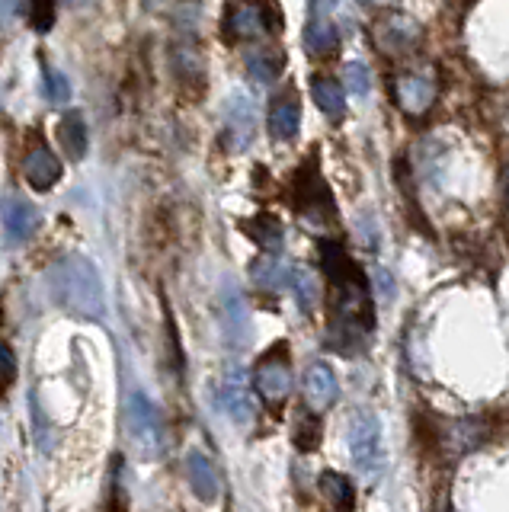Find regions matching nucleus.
Returning <instances> with one entry per match:
<instances>
[{"mask_svg":"<svg viewBox=\"0 0 509 512\" xmlns=\"http://www.w3.org/2000/svg\"><path fill=\"white\" fill-rule=\"evenodd\" d=\"M282 29V13L273 4H234L225 10V23L221 32L234 42H253L263 32H279Z\"/></svg>","mask_w":509,"mask_h":512,"instance_id":"obj_4","label":"nucleus"},{"mask_svg":"<svg viewBox=\"0 0 509 512\" xmlns=\"http://www.w3.org/2000/svg\"><path fill=\"white\" fill-rule=\"evenodd\" d=\"M349 455L362 477H375L385 468V452H381V423L375 413H356L349 420Z\"/></svg>","mask_w":509,"mask_h":512,"instance_id":"obj_3","label":"nucleus"},{"mask_svg":"<svg viewBox=\"0 0 509 512\" xmlns=\"http://www.w3.org/2000/svg\"><path fill=\"white\" fill-rule=\"evenodd\" d=\"M311 93H314V103L324 109V116H330V122H340L346 116V100H343V90L337 80L317 77L311 84Z\"/></svg>","mask_w":509,"mask_h":512,"instance_id":"obj_22","label":"nucleus"},{"mask_svg":"<svg viewBox=\"0 0 509 512\" xmlns=\"http://www.w3.org/2000/svg\"><path fill=\"white\" fill-rule=\"evenodd\" d=\"M321 266L333 285V324L327 343L343 356H353L362 349L365 333L375 324L369 282H365L362 269L349 260V253L330 240L321 244Z\"/></svg>","mask_w":509,"mask_h":512,"instance_id":"obj_1","label":"nucleus"},{"mask_svg":"<svg viewBox=\"0 0 509 512\" xmlns=\"http://www.w3.org/2000/svg\"><path fill=\"white\" fill-rule=\"evenodd\" d=\"M42 84H45V93H49V100H52V103H65L68 96H71V84L65 80V74L55 71V68H45Z\"/></svg>","mask_w":509,"mask_h":512,"instance_id":"obj_28","label":"nucleus"},{"mask_svg":"<svg viewBox=\"0 0 509 512\" xmlns=\"http://www.w3.org/2000/svg\"><path fill=\"white\" fill-rule=\"evenodd\" d=\"M49 288L61 308H68L81 317H90V320L106 317L100 272L87 256H81V253L61 256V260L49 269Z\"/></svg>","mask_w":509,"mask_h":512,"instance_id":"obj_2","label":"nucleus"},{"mask_svg":"<svg viewBox=\"0 0 509 512\" xmlns=\"http://www.w3.org/2000/svg\"><path fill=\"white\" fill-rule=\"evenodd\" d=\"M362 4H372V0H362Z\"/></svg>","mask_w":509,"mask_h":512,"instance_id":"obj_31","label":"nucleus"},{"mask_svg":"<svg viewBox=\"0 0 509 512\" xmlns=\"http://www.w3.org/2000/svg\"><path fill=\"white\" fill-rule=\"evenodd\" d=\"M279 68H282V52H276V48L260 45L247 55V71L257 84H273Z\"/></svg>","mask_w":509,"mask_h":512,"instance_id":"obj_23","label":"nucleus"},{"mask_svg":"<svg viewBox=\"0 0 509 512\" xmlns=\"http://www.w3.org/2000/svg\"><path fill=\"white\" fill-rule=\"evenodd\" d=\"M228 144L231 151H247L253 132H257V106H253L250 96L234 93V100L228 103Z\"/></svg>","mask_w":509,"mask_h":512,"instance_id":"obj_10","label":"nucleus"},{"mask_svg":"<svg viewBox=\"0 0 509 512\" xmlns=\"http://www.w3.org/2000/svg\"><path fill=\"white\" fill-rule=\"evenodd\" d=\"M285 346L273 349V356L260 359L257 372H253V384H257V394L266 400V404H282L285 397L292 394V368L285 362V356H279Z\"/></svg>","mask_w":509,"mask_h":512,"instance_id":"obj_8","label":"nucleus"},{"mask_svg":"<svg viewBox=\"0 0 509 512\" xmlns=\"http://www.w3.org/2000/svg\"><path fill=\"white\" fill-rule=\"evenodd\" d=\"M292 292L301 304V311H314L317 298H321V288H317L314 276L308 269H295V279H292Z\"/></svg>","mask_w":509,"mask_h":512,"instance_id":"obj_25","label":"nucleus"},{"mask_svg":"<svg viewBox=\"0 0 509 512\" xmlns=\"http://www.w3.org/2000/svg\"><path fill=\"white\" fill-rule=\"evenodd\" d=\"M394 93H397V103H401L404 112H410V116H423V112L436 100V74L429 68L407 71V74L397 77Z\"/></svg>","mask_w":509,"mask_h":512,"instance_id":"obj_9","label":"nucleus"},{"mask_svg":"<svg viewBox=\"0 0 509 512\" xmlns=\"http://www.w3.org/2000/svg\"><path fill=\"white\" fill-rule=\"evenodd\" d=\"M58 144L68 151L71 160H81L87 154V122L81 112H68V116L58 122Z\"/></svg>","mask_w":509,"mask_h":512,"instance_id":"obj_19","label":"nucleus"},{"mask_svg":"<svg viewBox=\"0 0 509 512\" xmlns=\"http://www.w3.org/2000/svg\"><path fill=\"white\" fill-rule=\"evenodd\" d=\"M125 420H129V432H132V439L138 442L141 452H145V455H157V452H161V442H164L161 413H157V407L141 391H135L129 397V410H125Z\"/></svg>","mask_w":509,"mask_h":512,"instance_id":"obj_5","label":"nucleus"},{"mask_svg":"<svg viewBox=\"0 0 509 512\" xmlns=\"http://www.w3.org/2000/svg\"><path fill=\"white\" fill-rule=\"evenodd\" d=\"M250 276H253V282H257V285L269 288V292H282V288H292L295 266L279 260L276 253H266L263 260H257V263L250 266Z\"/></svg>","mask_w":509,"mask_h":512,"instance_id":"obj_17","label":"nucleus"},{"mask_svg":"<svg viewBox=\"0 0 509 512\" xmlns=\"http://www.w3.org/2000/svg\"><path fill=\"white\" fill-rule=\"evenodd\" d=\"M346 87L353 96H359V100H365L372 90V80H369V68L365 64H349L346 68Z\"/></svg>","mask_w":509,"mask_h":512,"instance_id":"obj_29","label":"nucleus"},{"mask_svg":"<svg viewBox=\"0 0 509 512\" xmlns=\"http://www.w3.org/2000/svg\"><path fill=\"white\" fill-rule=\"evenodd\" d=\"M417 39H420V29L410 20H404V16H391V20H381V26H378V42H381V48H388V52L410 48Z\"/></svg>","mask_w":509,"mask_h":512,"instance_id":"obj_20","label":"nucleus"},{"mask_svg":"<svg viewBox=\"0 0 509 512\" xmlns=\"http://www.w3.org/2000/svg\"><path fill=\"white\" fill-rule=\"evenodd\" d=\"M250 237L257 240V244L266 250V253H279L282 250V221L276 215H260L250 221Z\"/></svg>","mask_w":509,"mask_h":512,"instance_id":"obj_24","label":"nucleus"},{"mask_svg":"<svg viewBox=\"0 0 509 512\" xmlns=\"http://www.w3.org/2000/svg\"><path fill=\"white\" fill-rule=\"evenodd\" d=\"M295 205L305 218H333V196L314 164L301 167L295 176Z\"/></svg>","mask_w":509,"mask_h":512,"instance_id":"obj_7","label":"nucleus"},{"mask_svg":"<svg viewBox=\"0 0 509 512\" xmlns=\"http://www.w3.org/2000/svg\"><path fill=\"white\" fill-rule=\"evenodd\" d=\"M221 320H225V333L234 346H244L250 336V317H247V304L234 285L221 288Z\"/></svg>","mask_w":509,"mask_h":512,"instance_id":"obj_12","label":"nucleus"},{"mask_svg":"<svg viewBox=\"0 0 509 512\" xmlns=\"http://www.w3.org/2000/svg\"><path fill=\"white\" fill-rule=\"evenodd\" d=\"M4 231L10 244H26L39 231V212L23 199H7L4 205Z\"/></svg>","mask_w":509,"mask_h":512,"instance_id":"obj_14","label":"nucleus"},{"mask_svg":"<svg viewBox=\"0 0 509 512\" xmlns=\"http://www.w3.org/2000/svg\"><path fill=\"white\" fill-rule=\"evenodd\" d=\"M23 176L33 189L45 192L61 180V160L49 148H33L23 160Z\"/></svg>","mask_w":509,"mask_h":512,"instance_id":"obj_13","label":"nucleus"},{"mask_svg":"<svg viewBox=\"0 0 509 512\" xmlns=\"http://www.w3.org/2000/svg\"><path fill=\"white\" fill-rule=\"evenodd\" d=\"M305 391L314 410H327L337 404L340 397V381L333 375V368L327 362H314L308 368V381H305Z\"/></svg>","mask_w":509,"mask_h":512,"instance_id":"obj_15","label":"nucleus"},{"mask_svg":"<svg viewBox=\"0 0 509 512\" xmlns=\"http://www.w3.org/2000/svg\"><path fill=\"white\" fill-rule=\"evenodd\" d=\"M298 122H301V100L295 90H282L273 109H269V135L276 141H292L298 135Z\"/></svg>","mask_w":509,"mask_h":512,"instance_id":"obj_11","label":"nucleus"},{"mask_svg":"<svg viewBox=\"0 0 509 512\" xmlns=\"http://www.w3.org/2000/svg\"><path fill=\"white\" fill-rule=\"evenodd\" d=\"M0 362H4V388H10L13 378H17V359H13V349L7 343L0 346Z\"/></svg>","mask_w":509,"mask_h":512,"instance_id":"obj_30","label":"nucleus"},{"mask_svg":"<svg viewBox=\"0 0 509 512\" xmlns=\"http://www.w3.org/2000/svg\"><path fill=\"white\" fill-rule=\"evenodd\" d=\"M305 45H308L311 55L330 58L333 52H337V45H340L337 26H333L330 20H324V16H317V20H311L308 29H305Z\"/></svg>","mask_w":509,"mask_h":512,"instance_id":"obj_21","label":"nucleus"},{"mask_svg":"<svg viewBox=\"0 0 509 512\" xmlns=\"http://www.w3.org/2000/svg\"><path fill=\"white\" fill-rule=\"evenodd\" d=\"M295 445L301 448V452H314V448L321 445V420H317L314 413H305V416L298 420Z\"/></svg>","mask_w":509,"mask_h":512,"instance_id":"obj_26","label":"nucleus"},{"mask_svg":"<svg viewBox=\"0 0 509 512\" xmlns=\"http://www.w3.org/2000/svg\"><path fill=\"white\" fill-rule=\"evenodd\" d=\"M218 407L225 410V416L237 426H247L253 420V394L250 381L241 365H228L225 375L218 384Z\"/></svg>","mask_w":509,"mask_h":512,"instance_id":"obj_6","label":"nucleus"},{"mask_svg":"<svg viewBox=\"0 0 509 512\" xmlns=\"http://www.w3.org/2000/svg\"><path fill=\"white\" fill-rule=\"evenodd\" d=\"M29 23L36 32H49L55 23V0H29Z\"/></svg>","mask_w":509,"mask_h":512,"instance_id":"obj_27","label":"nucleus"},{"mask_svg":"<svg viewBox=\"0 0 509 512\" xmlns=\"http://www.w3.org/2000/svg\"><path fill=\"white\" fill-rule=\"evenodd\" d=\"M186 480L193 493L199 496L202 503H215L218 493H221V484H218V474L212 468V461L205 458L202 452H189L186 455Z\"/></svg>","mask_w":509,"mask_h":512,"instance_id":"obj_16","label":"nucleus"},{"mask_svg":"<svg viewBox=\"0 0 509 512\" xmlns=\"http://www.w3.org/2000/svg\"><path fill=\"white\" fill-rule=\"evenodd\" d=\"M317 487H321V493L327 496L330 506L337 512H353L356 509V490L340 471H324L321 477H317Z\"/></svg>","mask_w":509,"mask_h":512,"instance_id":"obj_18","label":"nucleus"}]
</instances>
